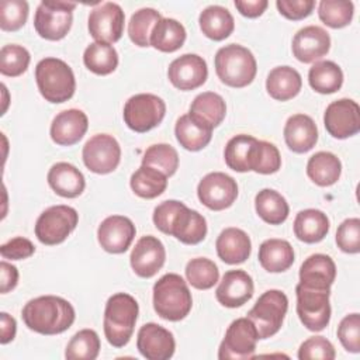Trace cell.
Listing matches in <instances>:
<instances>
[{
  "instance_id": "484cf974",
  "label": "cell",
  "mask_w": 360,
  "mask_h": 360,
  "mask_svg": "<svg viewBox=\"0 0 360 360\" xmlns=\"http://www.w3.org/2000/svg\"><path fill=\"white\" fill-rule=\"evenodd\" d=\"M283 134L285 145L295 153H305L318 142L316 124L307 114L291 115L284 125Z\"/></svg>"
},
{
  "instance_id": "8d00e7d4",
  "label": "cell",
  "mask_w": 360,
  "mask_h": 360,
  "mask_svg": "<svg viewBox=\"0 0 360 360\" xmlns=\"http://www.w3.org/2000/svg\"><path fill=\"white\" fill-rule=\"evenodd\" d=\"M174 135L180 146L190 152H198L211 142L212 131L195 122L188 114H184L176 121Z\"/></svg>"
},
{
  "instance_id": "603a6c76",
  "label": "cell",
  "mask_w": 360,
  "mask_h": 360,
  "mask_svg": "<svg viewBox=\"0 0 360 360\" xmlns=\"http://www.w3.org/2000/svg\"><path fill=\"white\" fill-rule=\"evenodd\" d=\"M253 291V280L245 270H229L222 276L215 297L221 305L238 308L252 298Z\"/></svg>"
},
{
  "instance_id": "3957f363",
  "label": "cell",
  "mask_w": 360,
  "mask_h": 360,
  "mask_svg": "<svg viewBox=\"0 0 360 360\" xmlns=\"http://www.w3.org/2000/svg\"><path fill=\"white\" fill-rule=\"evenodd\" d=\"M139 314L136 300L127 292L112 294L104 309L103 329L107 342L114 347H124L132 338Z\"/></svg>"
},
{
  "instance_id": "f5cc1de1",
  "label": "cell",
  "mask_w": 360,
  "mask_h": 360,
  "mask_svg": "<svg viewBox=\"0 0 360 360\" xmlns=\"http://www.w3.org/2000/svg\"><path fill=\"white\" fill-rule=\"evenodd\" d=\"M35 252L34 243L22 236H15L0 246V255L8 260H24L32 256Z\"/></svg>"
},
{
  "instance_id": "ee69618b",
  "label": "cell",
  "mask_w": 360,
  "mask_h": 360,
  "mask_svg": "<svg viewBox=\"0 0 360 360\" xmlns=\"http://www.w3.org/2000/svg\"><path fill=\"white\" fill-rule=\"evenodd\" d=\"M142 165L155 167L166 177H170L179 167V153L169 143H155L145 150Z\"/></svg>"
},
{
  "instance_id": "f546056e",
  "label": "cell",
  "mask_w": 360,
  "mask_h": 360,
  "mask_svg": "<svg viewBox=\"0 0 360 360\" xmlns=\"http://www.w3.org/2000/svg\"><path fill=\"white\" fill-rule=\"evenodd\" d=\"M328 215L316 208H307L300 211L294 219V235L305 243H318L329 232Z\"/></svg>"
},
{
  "instance_id": "7a4b0ae2",
  "label": "cell",
  "mask_w": 360,
  "mask_h": 360,
  "mask_svg": "<svg viewBox=\"0 0 360 360\" xmlns=\"http://www.w3.org/2000/svg\"><path fill=\"white\" fill-rule=\"evenodd\" d=\"M21 316L28 329L41 335H58L73 325L76 312L62 297L41 295L24 305Z\"/></svg>"
},
{
  "instance_id": "f907efd6",
  "label": "cell",
  "mask_w": 360,
  "mask_h": 360,
  "mask_svg": "<svg viewBox=\"0 0 360 360\" xmlns=\"http://www.w3.org/2000/svg\"><path fill=\"white\" fill-rule=\"evenodd\" d=\"M338 338L342 346L350 353L360 352V315L357 312L346 315L338 326Z\"/></svg>"
},
{
  "instance_id": "44dd1931",
  "label": "cell",
  "mask_w": 360,
  "mask_h": 360,
  "mask_svg": "<svg viewBox=\"0 0 360 360\" xmlns=\"http://www.w3.org/2000/svg\"><path fill=\"white\" fill-rule=\"evenodd\" d=\"M291 49L297 60L302 63L316 62L330 49L329 32L318 25H307L294 35Z\"/></svg>"
},
{
  "instance_id": "d6a6232c",
  "label": "cell",
  "mask_w": 360,
  "mask_h": 360,
  "mask_svg": "<svg viewBox=\"0 0 360 360\" xmlns=\"http://www.w3.org/2000/svg\"><path fill=\"white\" fill-rule=\"evenodd\" d=\"M198 24L201 32L212 41L228 38L235 28V21L229 10L217 4L208 6L200 13Z\"/></svg>"
},
{
  "instance_id": "9f6ffc18",
  "label": "cell",
  "mask_w": 360,
  "mask_h": 360,
  "mask_svg": "<svg viewBox=\"0 0 360 360\" xmlns=\"http://www.w3.org/2000/svg\"><path fill=\"white\" fill-rule=\"evenodd\" d=\"M0 274H1V294H7L8 291L14 290L18 283V270L11 263L1 260L0 262Z\"/></svg>"
},
{
  "instance_id": "7bdbcfd3",
  "label": "cell",
  "mask_w": 360,
  "mask_h": 360,
  "mask_svg": "<svg viewBox=\"0 0 360 360\" xmlns=\"http://www.w3.org/2000/svg\"><path fill=\"white\" fill-rule=\"evenodd\" d=\"M184 273L188 284L197 290H210L219 278L217 264L207 257L191 259L186 264Z\"/></svg>"
},
{
  "instance_id": "ffe728a7",
  "label": "cell",
  "mask_w": 360,
  "mask_h": 360,
  "mask_svg": "<svg viewBox=\"0 0 360 360\" xmlns=\"http://www.w3.org/2000/svg\"><path fill=\"white\" fill-rule=\"evenodd\" d=\"M136 349L148 360H169L176 349L174 336L169 329L149 322L138 330Z\"/></svg>"
},
{
  "instance_id": "7dc6e473",
  "label": "cell",
  "mask_w": 360,
  "mask_h": 360,
  "mask_svg": "<svg viewBox=\"0 0 360 360\" xmlns=\"http://www.w3.org/2000/svg\"><path fill=\"white\" fill-rule=\"evenodd\" d=\"M28 3L25 0H3L0 3V28L3 31H18L28 18Z\"/></svg>"
},
{
  "instance_id": "4dcf8cb0",
  "label": "cell",
  "mask_w": 360,
  "mask_h": 360,
  "mask_svg": "<svg viewBox=\"0 0 360 360\" xmlns=\"http://www.w3.org/2000/svg\"><path fill=\"white\" fill-rule=\"evenodd\" d=\"M302 87L301 75L291 66H277L270 70L266 79V90L269 96L277 101L294 98Z\"/></svg>"
},
{
  "instance_id": "6da1fadb",
  "label": "cell",
  "mask_w": 360,
  "mask_h": 360,
  "mask_svg": "<svg viewBox=\"0 0 360 360\" xmlns=\"http://www.w3.org/2000/svg\"><path fill=\"white\" fill-rule=\"evenodd\" d=\"M152 219L160 232L174 236L184 245H197L207 235L205 218L177 200H166L156 205Z\"/></svg>"
},
{
  "instance_id": "bcb514c9",
  "label": "cell",
  "mask_w": 360,
  "mask_h": 360,
  "mask_svg": "<svg viewBox=\"0 0 360 360\" xmlns=\"http://www.w3.org/2000/svg\"><path fill=\"white\" fill-rule=\"evenodd\" d=\"M30 52L17 44L4 45L0 51V73L8 77L21 76L30 65Z\"/></svg>"
},
{
  "instance_id": "60d3db41",
  "label": "cell",
  "mask_w": 360,
  "mask_h": 360,
  "mask_svg": "<svg viewBox=\"0 0 360 360\" xmlns=\"http://www.w3.org/2000/svg\"><path fill=\"white\" fill-rule=\"evenodd\" d=\"M162 18L160 13L152 7H143L131 15L128 22L129 39L141 48L150 46V34L155 24Z\"/></svg>"
},
{
  "instance_id": "6f0895ef",
  "label": "cell",
  "mask_w": 360,
  "mask_h": 360,
  "mask_svg": "<svg viewBox=\"0 0 360 360\" xmlns=\"http://www.w3.org/2000/svg\"><path fill=\"white\" fill-rule=\"evenodd\" d=\"M17 323L15 319L7 312L0 314V343L7 345L15 338Z\"/></svg>"
},
{
  "instance_id": "b9f144b4",
  "label": "cell",
  "mask_w": 360,
  "mask_h": 360,
  "mask_svg": "<svg viewBox=\"0 0 360 360\" xmlns=\"http://www.w3.org/2000/svg\"><path fill=\"white\" fill-rule=\"evenodd\" d=\"M100 338L93 329H82L69 340L65 357L68 360H96L100 353Z\"/></svg>"
},
{
  "instance_id": "5b68a950",
  "label": "cell",
  "mask_w": 360,
  "mask_h": 360,
  "mask_svg": "<svg viewBox=\"0 0 360 360\" xmlns=\"http://www.w3.org/2000/svg\"><path fill=\"white\" fill-rule=\"evenodd\" d=\"M35 80L41 96L53 104L70 100L76 90L72 68L62 59L44 58L35 66Z\"/></svg>"
},
{
  "instance_id": "ac0fdd59",
  "label": "cell",
  "mask_w": 360,
  "mask_h": 360,
  "mask_svg": "<svg viewBox=\"0 0 360 360\" xmlns=\"http://www.w3.org/2000/svg\"><path fill=\"white\" fill-rule=\"evenodd\" d=\"M135 233L136 228L128 217L110 215L98 225L97 240L105 252L120 255L128 250Z\"/></svg>"
},
{
  "instance_id": "8fae6325",
  "label": "cell",
  "mask_w": 360,
  "mask_h": 360,
  "mask_svg": "<svg viewBox=\"0 0 360 360\" xmlns=\"http://www.w3.org/2000/svg\"><path fill=\"white\" fill-rule=\"evenodd\" d=\"M295 295L297 314L302 325L312 332L323 330L330 321V290L309 288L298 283Z\"/></svg>"
},
{
  "instance_id": "d6986e66",
  "label": "cell",
  "mask_w": 360,
  "mask_h": 360,
  "mask_svg": "<svg viewBox=\"0 0 360 360\" xmlns=\"http://www.w3.org/2000/svg\"><path fill=\"white\" fill-rule=\"evenodd\" d=\"M165 260L166 249L163 243L152 235L139 238L129 256L134 273L142 278L153 277L163 267Z\"/></svg>"
},
{
  "instance_id": "74e56055",
  "label": "cell",
  "mask_w": 360,
  "mask_h": 360,
  "mask_svg": "<svg viewBox=\"0 0 360 360\" xmlns=\"http://www.w3.org/2000/svg\"><path fill=\"white\" fill-rule=\"evenodd\" d=\"M309 86L321 94H332L343 84V72L332 60L315 62L308 72Z\"/></svg>"
},
{
  "instance_id": "8992f818",
  "label": "cell",
  "mask_w": 360,
  "mask_h": 360,
  "mask_svg": "<svg viewBox=\"0 0 360 360\" xmlns=\"http://www.w3.org/2000/svg\"><path fill=\"white\" fill-rule=\"evenodd\" d=\"M214 63L219 80L235 89H242L250 84L257 72V63L253 53L239 44H229L219 48L215 53Z\"/></svg>"
},
{
  "instance_id": "30bf717a",
  "label": "cell",
  "mask_w": 360,
  "mask_h": 360,
  "mask_svg": "<svg viewBox=\"0 0 360 360\" xmlns=\"http://www.w3.org/2000/svg\"><path fill=\"white\" fill-rule=\"evenodd\" d=\"M166 114L163 98L152 93H139L129 97L124 105V122L135 132L143 134L158 127Z\"/></svg>"
},
{
  "instance_id": "1f68e13d",
  "label": "cell",
  "mask_w": 360,
  "mask_h": 360,
  "mask_svg": "<svg viewBox=\"0 0 360 360\" xmlns=\"http://www.w3.org/2000/svg\"><path fill=\"white\" fill-rule=\"evenodd\" d=\"M294 249L285 239L270 238L259 248V263L269 273H281L294 263Z\"/></svg>"
},
{
  "instance_id": "9c48e42d",
  "label": "cell",
  "mask_w": 360,
  "mask_h": 360,
  "mask_svg": "<svg viewBox=\"0 0 360 360\" xmlns=\"http://www.w3.org/2000/svg\"><path fill=\"white\" fill-rule=\"evenodd\" d=\"M79 214L69 205H52L42 211L35 222L37 239L48 246L62 243L77 226Z\"/></svg>"
},
{
  "instance_id": "9a60e30c",
  "label": "cell",
  "mask_w": 360,
  "mask_h": 360,
  "mask_svg": "<svg viewBox=\"0 0 360 360\" xmlns=\"http://www.w3.org/2000/svg\"><path fill=\"white\" fill-rule=\"evenodd\" d=\"M125 14L120 4L112 1H105L94 7L87 20V27L90 35L97 42L114 44L120 41L124 32Z\"/></svg>"
},
{
  "instance_id": "f35d334b",
  "label": "cell",
  "mask_w": 360,
  "mask_h": 360,
  "mask_svg": "<svg viewBox=\"0 0 360 360\" xmlns=\"http://www.w3.org/2000/svg\"><path fill=\"white\" fill-rule=\"evenodd\" d=\"M129 186L138 197L152 200L165 193L167 187V177L155 167L141 165V167L132 173Z\"/></svg>"
},
{
  "instance_id": "52a82bcc",
  "label": "cell",
  "mask_w": 360,
  "mask_h": 360,
  "mask_svg": "<svg viewBox=\"0 0 360 360\" xmlns=\"http://www.w3.org/2000/svg\"><path fill=\"white\" fill-rule=\"evenodd\" d=\"M288 309V298L281 290L264 291L248 312V318L256 326L259 339L276 335L284 322Z\"/></svg>"
},
{
  "instance_id": "680465c9",
  "label": "cell",
  "mask_w": 360,
  "mask_h": 360,
  "mask_svg": "<svg viewBox=\"0 0 360 360\" xmlns=\"http://www.w3.org/2000/svg\"><path fill=\"white\" fill-rule=\"evenodd\" d=\"M1 89H3V96H4V107H3V111H1V114H4V112H6V110H7V100H6V96H7V89H6V86H4V84H1Z\"/></svg>"
},
{
  "instance_id": "d4e9b609",
  "label": "cell",
  "mask_w": 360,
  "mask_h": 360,
  "mask_svg": "<svg viewBox=\"0 0 360 360\" xmlns=\"http://www.w3.org/2000/svg\"><path fill=\"white\" fill-rule=\"evenodd\" d=\"M336 278V264L333 259L323 253L308 256L300 267V284L316 288L330 290Z\"/></svg>"
},
{
  "instance_id": "ab89813d",
  "label": "cell",
  "mask_w": 360,
  "mask_h": 360,
  "mask_svg": "<svg viewBox=\"0 0 360 360\" xmlns=\"http://www.w3.org/2000/svg\"><path fill=\"white\" fill-rule=\"evenodd\" d=\"M83 62L90 72L105 76L117 69L118 53L112 45L94 41L84 49Z\"/></svg>"
},
{
  "instance_id": "d590c367",
  "label": "cell",
  "mask_w": 360,
  "mask_h": 360,
  "mask_svg": "<svg viewBox=\"0 0 360 360\" xmlns=\"http://www.w3.org/2000/svg\"><path fill=\"white\" fill-rule=\"evenodd\" d=\"M255 208L257 215L270 225L283 224L290 214L287 200L273 188H263L256 194Z\"/></svg>"
},
{
  "instance_id": "e575fe53",
  "label": "cell",
  "mask_w": 360,
  "mask_h": 360,
  "mask_svg": "<svg viewBox=\"0 0 360 360\" xmlns=\"http://www.w3.org/2000/svg\"><path fill=\"white\" fill-rule=\"evenodd\" d=\"M186 41V28L174 18L162 17L153 27L150 34V46L160 52H174L183 46Z\"/></svg>"
},
{
  "instance_id": "f1b7e54d",
  "label": "cell",
  "mask_w": 360,
  "mask_h": 360,
  "mask_svg": "<svg viewBox=\"0 0 360 360\" xmlns=\"http://www.w3.org/2000/svg\"><path fill=\"white\" fill-rule=\"evenodd\" d=\"M188 115L204 128H217L226 115V104L222 96L214 91H204L195 96L190 104Z\"/></svg>"
},
{
  "instance_id": "7402d4cb",
  "label": "cell",
  "mask_w": 360,
  "mask_h": 360,
  "mask_svg": "<svg viewBox=\"0 0 360 360\" xmlns=\"http://www.w3.org/2000/svg\"><path fill=\"white\" fill-rule=\"evenodd\" d=\"M260 153V141L248 134L232 136L224 150V159L229 169L245 173L255 172Z\"/></svg>"
},
{
  "instance_id": "4fadbf2b",
  "label": "cell",
  "mask_w": 360,
  "mask_h": 360,
  "mask_svg": "<svg viewBox=\"0 0 360 360\" xmlns=\"http://www.w3.org/2000/svg\"><path fill=\"white\" fill-rule=\"evenodd\" d=\"M82 158L84 166L90 172L96 174H108L120 165L121 146L112 135L96 134L84 143Z\"/></svg>"
},
{
  "instance_id": "681fc988",
  "label": "cell",
  "mask_w": 360,
  "mask_h": 360,
  "mask_svg": "<svg viewBox=\"0 0 360 360\" xmlns=\"http://www.w3.org/2000/svg\"><path fill=\"white\" fill-rule=\"evenodd\" d=\"M336 245L345 253L354 255L360 252V219L359 218H347L338 226Z\"/></svg>"
},
{
  "instance_id": "83f0119b",
  "label": "cell",
  "mask_w": 360,
  "mask_h": 360,
  "mask_svg": "<svg viewBox=\"0 0 360 360\" xmlns=\"http://www.w3.org/2000/svg\"><path fill=\"white\" fill-rule=\"evenodd\" d=\"M215 249L218 257L226 264L243 263L252 252L249 235L239 228H225L217 238Z\"/></svg>"
},
{
  "instance_id": "2e32d148",
  "label": "cell",
  "mask_w": 360,
  "mask_h": 360,
  "mask_svg": "<svg viewBox=\"0 0 360 360\" xmlns=\"http://www.w3.org/2000/svg\"><path fill=\"white\" fill-rule=\"evenodd\" d=\"M323 125L330 136L346 139L360 131V108L352 98L332 101L323 114Z\"/></svg>"
},
{
  "instance_id": "816d5d0a",
  "label": "cell",
  "mask_w": 360,
  "mask_h": 360,
  "mask_svg": "<svg viewBox=\"0 0 360 360\" xmlns=\"http://www.w3.org/2000/svg\"><path fill=\"white\" fill-rule=\"evenodd\" d=\"M281 167V155L276 145L267 141H260V153L255 172L260 174H273Z\"/></svg>"
},
{
  "instance_id": "277c9868",
  "label": "cell",
  "mask_w": 360,
  "mask_h": 360,
  "mask_svg": "<svg viewBox=\"0 0 360 360\" xmlns=\"http://www.w3.org/2000/svg\"><path fill=\"white\" fill-rule=\"evenodd\" d=\"M191 307V292L181 276L167 273L155 283L153 308L160 318L172 322L181 321L190 314Z\"/></svg>"
},
{
  "instance_id": "11a10c76",
  "label": "cell",
  "mask_w": 360,
  "mask_h": 360,
  "mask_svg": "<svg viewBox=\"0 0 360 360\" xmlns=\"http://www.w3.org/2000/svg\"><path fill=\"white\" fill-rule=\"evenodd\" d=\"M267 6H269L267 0H235L236 10L243 17H248V18L260 17L267 8Z\"/></svg>"
},
{
  "instance_id": "ba28073f",
  "label": "cell",
  "mask_w": 360,
  "mask_h": 360,
  "mask_svg": "<svg viewBox=\"0 0 360 360\" xmlns=\"http://www.w3.org/2000/svg\"><path fill=\"white\" fill-rule=\"evenodd\" d=\"M76 3L60 0H44L34 15L37 34L48 41H59L68 35L73 22Z\"/></svg>"
},
{
  "instance_id": "5bb4252c",
  "label": "cell",
  "mask_w": 360,
  "mask_h": 360,
  "mask_svg": "<svg viewBox=\"0 0 360 360\" xmlns=\"http://www.w3.org/2000/svg\"><path fill=\"white\" fill-rule=\"evenodd\" d=\"M198 200L212 211L229 208L238 197V184L233 177L222 172L205 174L197 186Z\"/></svg>"
},
{
  "instance_id": "cb8c5ba5",
  "label": "cell",
  "mask_w": 360,
  "mask_h": 360,
  "mask_svg": "<svg viewBox=\"0 0 360 360\" xmlns=\"http://www.w3.org/2000/svg\"><path fill=\"white\" fill-rule=\"evenodd\" d=\"M89 128L86 112L77 108L63 110L55 115L51 124V139L60 146H72L77 143Z\"/></svg>"
},
{
  "instance_id": "e0dca14e",
  "label": "cell",
  "mask_w": 360,
  "mask_h": 360,
  "mask_svg": "<svg viewBox=\"0 0 360 360\" xmlns=\"http://www.w3.org/2000/svg\"><path fill=\"white\" fill-rule=\"evenodd\" d=\"M167 77L170 83L183 91L202 86L208 77L207 62L197 53H184L169 65Z\"/></svg>"
},
{
  "instance_id": "7c38bea8",
  "label": "cell",
  "mask_w": 360,
  "mask_h": 360,
  "mask_svg": "<svg viewBox=\"0 0 360 360\" xmlns=\"http://www.w3.org/2000/svg\"><path fill=\"white\" fill-rule=\"evenodd\" d=\"M259 335L253 322L246 318H238L231 322L218 349L219 360H246L256 352Z\"/></svg>"
},
{
  "instance_id": "c3c4849f",
  "label": "cell",
  "mask_w": 360,
  "mask_h": 360,
  "mask_svg": "<svg viewBox=\"0 0 360 360\" xmlns=\"http://www.w3.org/2000/svg\"><path fill=\"white\" fill-rule=\"evenodd\" d=\"M335 357V347L325 336H311L298 349L300 360H333Z\"/></svg>"
},
{
  "instance_id": "f6af8a7d",
  "label": "cell",
  "mask_w": 360,
  "mask_h": 360,
  "mask_svg": "<svg viewBox=\"0 0 360 360\" xmlns=\"http://www.w3.org/2000/svg\"><path fill=\"white\" fill-rule=\"evenodd\" d=\"M354 6L347 0H322L318 6L319 20L330 28H343L350 24Z\"/></svg>"
},
{
  "instance_id": "4316f807",
  "label": "cell",
  "mask_w": 360,
  "mask_h": 360,
  "mask_svg": "<svg viewBox=\"0 0 360 360\" xmlns=\"http://www.w3.org/2000/svg\"><path fill=\"white\" fill-rule=\"evenodd\" d=\"M49 187L60 197L76 198L86 187L83 173L72 163L58 162L52 165L46 176Z\"/></svg>"
},
{
  "instance_id": "836d02e7",
  "label": "cell",
  "mask_w": 360,
  "mask_h": 360,
  "mask_svg": "<svg viewBox=\"0 0 360 360\" xmlns=\"http://www.w3.org/2000/svg\"><path fill=\"white\" fill-rule=\"evenodd\" d=\"M308 177L319 187H329L335 184L342 174V162L332 152H316L307 163Z\"/></svg>"
},
{
  "instance_id": "db71d44e",
  "label": "cell",
  "mask_w": 360,
  "mask_h": 360,
  "mask_svg": "<svg viewBox=\"0 0 360 360\" xmlns=\"http://www.w3.org/2000/svg\"><path fill=\"white\" fill-rule=\"evenodd\" d=\"M276 7L278 13L292 21H300L302 18H307L314 7L315 1L314 0H277Z\"/></svg>"
}]
</instances>
